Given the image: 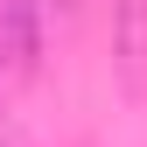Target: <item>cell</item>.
<instances>
[{
    "label": "cell",
    "mask_w": 147,
    "mask_h": 147,
    "mask_svg": "<svg viewBox=\"0 0 147 147\" xmlns=\"http://www.w3.org/2000/svg\"><path fill=\"white\" fill-rule=\"evenodd\" d=\"M112 56L126 84L147 91V0H112Z\"/></svg>",
    "instance_id": "1"
},
{
    "label": "cell",
    "mask_w": 147,
    "mask_h": 147,
    "mask_svg": "<svg viewBox=\"0 0 147 147\" xmlns=\"http://www.w3.org/2000/svg\"><path fill=\"white\" fill-rule=\"evenodd\" d=\"M0 14H7V56L14 63H35V49H42V21H35V0H0Z\"/></svg>",
    "instance_id": "2"
}]
</instances>
